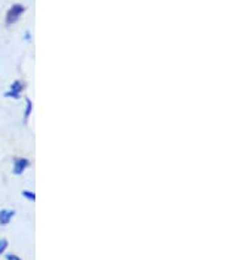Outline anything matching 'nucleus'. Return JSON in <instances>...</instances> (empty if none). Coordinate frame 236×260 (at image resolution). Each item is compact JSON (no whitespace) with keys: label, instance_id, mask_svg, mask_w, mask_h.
I'll return each instance as SVG.
<instances>
[{"label":"nucleus","instance_id":"1","mask_svg":"<svg viewBox=\"0 0 236 260\" xmlns=\"http://www.w3.org/2000/svg\"><path fill=\"white\" fill-rule=\"evenodd\" d=\"M25 12V7L20 3H16L11 7L10 10L7 11L6 15V24L7 25H13L15 22H17L21 17L22 13Z\"/></svg>","mask_w":236,"mask_h":260},{"label":"nucleus","instance_id":"2","mask_svg":"<svg viewBox=\"0 0 236 260\" xmlns=\"http://www.w3.org/2000/svg\"><path fill=\"white\" fill-rule=\"evenodd\" d=\"M29 167V160L26 158H16L13 160L12 171L15 175H21Z\"/></svg>","mask_w":236,"mask_h":260},{"label":"nucleus","instance_id":"3","mask_svg":"<svg viewBox=\"0 0 236 260\" xmlns=\"http://www.w3.org/2000/svg\"><path fill=\"white\" fill-rule=\"evenodd\" d=\"M22 88H24L22 83L19 82V80H16V82H13L12 84H11L10 92H7L6 96L7 98H12L17 100V99H20V93H21Z\"/></svg>","mask_w":236,"mask_h":260},{"label":"nucleus","instance_id":"4","mask_svg":"<svg viewBox=\"0 0 236 260\" xmlns=\"http://www.w3.org/2000/svg\"><path fill=\"white\" fill-rule=\"evenodd\" d=\"M16 212L12 209H2L0 210V226H7L12 221Z\"/></svg>","mask_w":236,"mask_h":260},{"label":"nucleus","instance_id":"5","mask_svg":"<svg viewBox=\"0 0 236 260\" xmlns=\"http://www.w3.org/2000/svg\"><path fill=\"white\" fill-rule=\"evenodd\" d=\"M21 194H22V197L28 199L29 201H35L36 200V194L33 193V192H30V190H22Z\"/></svg>","mask_w":236,"mask_h":260},{"label":"nucleus","instance_id":"6","mask_svg":"<svg viewBox=\"0 0 236 260\" xmlns=\"http://www.w3.org/2000/svg\"><path fill=\"white\" fill-rule=\"evenodd\" d=\"M8 247V241L6 238H0V255H3Z\"/></svg>","mask_w":236,"mask_h":260},{"label":"nucleus","instance_id":"7","mask_svg":"<svg viewBox=\"0 0 236 260\" xmlns=\"http://www.w3.org/2000/svg\"><path fill=\"white\" fill-rule=\"evenodd\" d=\"M30 112H31V103L29 99H26V111H25V116H24L25 120H28V117L30 116Z\"/></svg>","mask_w":236,"mask_h":260},{"label":"nucleus","instance_id":"8","mask_svg":"<svg viewBox=\"0 0 236 260\" xmlns=\"http://www.w3.org/2000/svg\"><path fill=\"white\" fill-rule=\"evenodd\" d=\"M6 260H21V259H20V257L15 254H7Z\"/></svg>","mask_w":236,"mask_h":260}]
</instances>
